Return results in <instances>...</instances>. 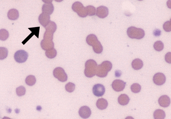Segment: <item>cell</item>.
Instances as JSON below:
<instances>
[{"label": "cell", "instance_id": "6da1fadb", "mask_svg": "<svg viewBox=\"0 0 171 119\" xmlns=\"http://www.w3.org/2000/svg\"><path fill=\"white\" fill-rule=\"evenodd\" d=\"M86 42L88 45L92 46L93 51L97 54H100L103 51V47L97 37L94 34H90L86 38Z\"/></svg>", "mask_w": 171, "mask_h": 119}, {"label": "cell", "instance_id": "7a4b0ae2", "mask_svg": "<svg viewBox=\"0 0 171 119\" xmlns=\"http://www.w3.org/2000/svg\"><path fill=\"white\" fill-rule=\"evenodd\" d=\"M98 65L93 59H89L86 62L84 74L88 78H91L96 75Z\"/></svg>", "mask_w": 171, "mask_h": 119}, {"label": "cell", "instance_id": "3957f363", "mask_svg": "<svg viewBox=\"0 0 171 119\" xmlns=\"http://www.w3.org/2000/svg\"><path fill=\"white\" fill-rule=\"evenodd\" d=\"M112 64L108 61H104L100 65H98L96 75L100 77H105L107 76L108 72L112 69Z\"/></svg>", "mask_w": 171, "mask_h": 119}, {"label": "cell", "instance_id": "277c9868", "mask_svg": "<svg viewBox=\"0 0 171 119\" xmlns=\"http://www.w3.org/2000/svg\"><path fill=\"white\" fill-rule=\"evenodd\" d=\"M127 33L129 38L137 39L143 38L145 34L143 29L134 27H129L127 30Z\"/></svg>", "mask_w": 171, "mask_h": 119}, {"label": "cell", "instance_id": "5b68a950", "mask_svg": "<svg viewBox=\"0 0 171 119\" xmlns=\"http://www.w3.org/2000/svg\"><path fill=\"white\" fill-rule=\"evenodd\" d=\"M72 8V10L74 12H76L78 16L80 17L84 18L88 15L86 8L80 2H74L73 4Z\"/></svg>", "mask_w": 171, "mask_h": 119}, {"label": "cell", "instance_id": "8992f818", "mask_svg": "<svg viewBox=\"0 0 171 119\" xmlns=\"http://www.w3.org/2000/svg\"><path fill=\"white\" fill-rule=\"evenodd\" d=\"M53 76L61 82H66L68 80L67 75L62 67L55 68L53 71Z\"/></svg>", "mask_w": 171, "mask_h": 119}, {"label": "cell", "instance_id": "52a82bcc", "mask_svg": "<svg viewBox=\"0 0 171 119\" xmlns=\"http://www.w3.org/2000/svg\"><path fill=\"white\" fill-rule=\"evenodd\" d=\"M28 53L23 50H19L15 53L14 57L16 61L19 63L26 62L28 58Z\"/></svg>", "mask_w": 171, "mask_h": 119}, {"label": "cell", "instance_id": "ba28073f", "mask_svg": "<svg viewBox=\"0 0 171 119\" xmlns=\"http://www.w3.org/2000/svg\"><path fill=\"white\" fill-rule=\"evenodd\" d=\"M153 80L154 83L156 85L162 86L166 82V77L163 73H158L154 75Z\"/></svg>", "mask_w": 171, "mask_h": 119}, {"label": "cell", "instance_id": "9c48e42d", "mask_svg": "<svg viewBox=\"0 0 171 119\" xmlns=\"http://www.w3.org/2000/svg\"><path fill=\"white\" fill-rule=\"evenodd\" d=\"M126 83L123 81L116 80L113 81L112 86L114 90L117 92L122 91L125 89Z\"/></svg>", "mask_w": 171, "mask_h": 119}, {"label": "cell", "instance_id": "30bf717a", "mask_svg": "<svg viewBox=\"0 0 171 119\" xmlns=\"http://www.w3.org/2000/svg\"><path fill=\"white\" fill-rule=\"evenodd\" d=\"M93 94L96 96H102L105 93V87L102 84H95L92 89Z\"/></svg>", "mask_w": 171, "mask_h": 119}, {"label": "cell", "instance_id": "8fae6325", "mask_svg": "<svg viewBox=\"0 0 171 119\" xmlns=\"http://www.w3.org/2000/svg\"><path fill=\"white\" fill-rule=\"evenodd\" d=\"M41 48L45 51L53 48L54 47V43L53 40L43 39L40 42Z\"/></svg>", "mask_w": 171, "mask_h": 119}, {"label": "cell", "instance_id": "7c38bea8", "mask_svg": "<svg viewBox=\"0 0 171 119\" xmlns=\"http://www.w3.org/2000/svg\"><path fill=\"white\" fill-rule=\"evenodd\" d=\"M108 14L109 9L105 6H101L97 8L96 15L101 18H105Z\"/></svg>", "mask_w": 171, "mask_h": 119}, {"label": "cell", "instance_id": "4fadbf2b", "mask_svg": "<svg viewBox=\"0 0 171 119\" xmlns=\"http://www.w3.org/2000/svg\"><path fill=\"white\" fill-rule=\"evenodd\" d=\"M79 115L81 117L84 119L89 117L91 114L90 108L87 106H84L81 107L79 111Z\"/></svg>", "mask_w": 171, "mask_h": 119}, {"label": "cell", "instance_id": "5bb4252c", "mask_svg": "<svg viewBox=\"0 0 171 119\" xmlns=\"http://www.w3.org/2000/svg\"><path fill=\"white\" fill-rule=\"evenodd\" d=\"M158 103L161 107L167 108L170 104V99L169 97L166 95L160 96L158 100Z\"/></svg>", "mask_w": 171, "mask_h": 119}, {"label": "cell", "instance_id": "9a60e30c", "mask_svg": "<svg viewBox=\"0 0 171 119\" xmlns=\"http://www.w3.org/2000/svg\"><path fill=\"white\" fill-rule=\"evenodd\" d=\"M39 21L40 24L45 27L50 21V15L42 12L39 15Z\"/></svg>", "mask_w": 171, "mask_h": 119}, {"label": "cell", "instance_id": "2e32d148", "mask_svg": "<svg viewBox=\"0 0 171 119\" xmlns=\"http://www.w3.org/2000/svg\"><path fill=\"white\" fill-rule=\"evenodd\" d=\"M54 10V8L52 3L45 4L43 5L42 8V12L49 15L52 14Z\"/></svg>", "mask_w": 171, "mask_h": 119}, {"label": "cell", "instance_id": "e0dca14e", "mask_svg": "<svg viewBox=\"0 0 171 119\" xmlns=\"http://www.w3.org/2000/svg\"><path fill=\"white\" fill-rule=\"evenodd\" d=\"M19 17V14L18 11L16 9H11L8 12V17L10 20H16Z\"/></svg>", "mask_w": 171, "mask_h": 119}, {"label": "cell", "instance_id": "ac0fdd59", "mask_svg": "<svg viewBox=\"0 0 171 119\" xmlns=\"http://www.w3.org/2000/svg\"><path fill=\"white\" fill-rule=\"evenodd\" d=\"M96 106L97 108L103 110L105 109L108 106V102L105 99L101 98L98 100L96 102Z\"/></svg>", "mask_w": 171, "mask_h": 119}, {"label": "cell", "instance_id": "d6986e66", "mask_svg": "<svg viewBox=\"0 0 171 119\" xmlns=\"http://www.w3.org/2000/svg\"><path fill=\"white\" fill-rule=\"evenodd\" d=\"M131 64L132 68L136 70H140L144 65L143 61L139 58L134 59L132 61Z\"/></svg>", "mask_w": 171, "mask_h": 119}, {"label": "cell", "instance_id": "ffe728a7", "mask_svg": "<svg viewBox=\"0 0 171 119\" xmlns=\"http://www.w3.org/2000/svg\"><path fill=\"white\" fill-rule=\"evenodd\" d=\"M129 101V97L126 94L120 95L118 98V102L119 104L123 106L127 105Z\"/></svg>", "mask_w": 171, "mask_h": 119}, {"label": "cell", "instance_id": "44dd1931", "mask_svg": "<svg viewBox=\"0 0 171 119\" xmlns=\"http://www.w3.org/2000/svg\"><path fill=\"white\" fill-rule=\"evenodd\" d=\"M153 117L155 119H163L166 117L165 112L161 109H157L154 113Z\"/></svg>", "mask_w": 171, "mask_h": 119}, {"label": "cell", "instance_id": "7402d4cb", "mask_svg": "<svg viewBox=\"0 0 171 119\" xmlns=\"http://www.w3.org/2000/svg\"><path fill=\"white\" fill-rule=\"evenodd\" d=\"M46 30L54 33L57 29V26L54 22L50 21L45 27Z\"/></svg>", "mask_w": 171, "mask_h": 119}, {"label": "cell", "instance_id": "603a6c76", "mask_svg": "<svg viewBox=\"0 0 171 119\" xmlns=\"http://www.w3.org/2000/svg\"><path fill=\"white\" fill-rule=\"evenodd\" d=\"M25 82L28 86H32L36 83V79L35 77L33 75H30L26 77Z\"/></svg>", "mask_w": 171, "mask_h": 119}, {"label": "cell", "instance_id": "cb8c5ba5", "mask_svg": "<svg viewBox=\"0 0 171 119\" xmlns=\"http://www.w3.org/2000/svg\"><path fill=\"white\" fill-rule=\"evenodd\" d=\"M57 51L54 48L47 50L45 52L47 57L50 59H53L55 58L57 55Z\"/></svg>", "mask_w": 171, "mask_h": 119}, {"label": "cell", "instance_id": "d4e9b609", "mask_svg": "<svg viewBox=\"0 0 171 119\" xmlns=\"http://www.w3.org/2000/svg\"><path fill=\"white\" fill-rule=\"evenodd\" d=\"M88 15L90 16H92L96 14V9L92 5H88L86 7Z\"/></svg>", "mask_w": 171, "mask_h": 119}, {"label": "cell", "instance_id": "484cf974", "mask_svg": "<svg viewBox=\"0 0 171 119\" xmlns=\"http://www.w3.org/2000/svg\"><path fill=\"white\" fill-rule=\"evenodd\" d=\"M8 54V50L5 47L0 48V59L3 60L7 57Z\"/></svg>", "mask_w": 171, "mask_h": 119}, {"label": "cell", "instance_id": "4316f807", "mask_svg": "<svg viewBox=\"0 0 171 119\" xmlns=\"http://www.w3.org/2000/svg\"><path fill=\"white\" fill-rule=\"evenodd\" d=\"M164 46L163 43L161 41H157L155 42L153 45L154 49L158 52L162 51L164 48Z\"/></svg>", "mask_w": 171, "mask_h": 119}, {"label": "cell", "instance_id": "83f0119b", "mask_svg": "<svg viewBox=\"0 0 171 119\" xmlns=\"http://www.w3.org/2000/svg\"><path fill=\"white\" fill-rule=\"evenodd\" d=\"M9 34L8 31L5 29H2L0 30V39L2 41L7 40L9 37Z\"/></svg>", "mask_w": 171, "mask_h": 119}, {"label": "cell", "instance_id": "f1b7e54d", "mask_svg": "<svg viewBox=\"0 0 171 119\" xmlns=\"http://www.w3.org/2000/svg\"><path fill=\"white\" fill-rule=\"evenodd\" d=\"M16 93L19 96H23L25 95L26 93V89L25 87L21 86L16 89Z\"/></svg>", "mask_w": 171, "mask_h": 119}, {"label": "cell", "instance_id": "f546056e", "mask_svg": "<svg viewBox=\"0 0 171 119\" xmlns=\"http://www.w3.org/2000/svg\"><path fill=\"white\" fill-rule=\"evenodd\" d=\"M132 92L134 93H138L140 92L141 90V86L140 84L135 83L133 84L131 86Z\"/></svg>", "mask_w": 171, "mask_h": 119}, {"label": "cell", "instance_id": "4dcf8cb0", "mask_svg": "<svg viewBox=\"0 0 171 119\" xmlns=\"http://www.w3.org/2000/svg\"><path fill=\"white\" fill-rule=\"evenodd\" d=\"M65 89L69 92H72L74 91L75 89V85L74 83H69L65 86Z\"/></svg>", "mask_w": 171, "mask_h": 119}, {"label": "cell", "instance_id": "1f68e13d", "mask_svg": "<svg viewBox=\"0 0 171 119\" xmlns=\"http://www.w3.org/2000/svg\"><path fill=\"white\" fill-rule=\"evenodd\" d=\"M164 30L167 32L171 31V23L170 21H168L166 22L163 25Z\"/></svg>", "mask_w": 171, "mask_h": 119}, {"label": "cell", "instance_id": "d6a6232c", "mask_svg": "<svg viewBox=\"0 0 171 119\" xmlns=\"http://www.w3.org/2000/svg\"><path fill=\"white\" fill-rule=\"evenodd\" d=\"M53 33L51 32L46 30L44 34V39L53 40Z\"/></svg>", "mask_w": 171, "mask_h": 119}, {"label": "cell", "instance_id": "836d02e7", "mask_svg": "<svg viewBox=\"0 0 171 119\" xmlns=\"http://www.w3.org/2000/svg\"><path fill=\"white\" fill-rule=\"evenodd\" d=\"M165 59L167 63L171 64V52L167 53L165 56Z\"/></svg>", "mask_w": 171, "mask_h": 119}, {"label": "cell", "instance_id": "e575fe53", "mask_svg": "<svg viewBox=\"0 0 171 119\" xmlns=\"http://www.w3.org/2000/svg\"><path fill=\"white\" fill-rule=\"evenodd\" d=\"M154 35L155 36H159L161 34V31L159 30H155L153 32Z\"/></svg>", "mask_w": 171, "mask_h": 119}, {"label": "cell", "instance_id": "d590c367", "mask_svg": "<svg viewBox=\"0 0 171 119\" xmlns=\"http://www.w3.org/2000/svg\"><path fill=\"white\" fill-rule=\"evenodd\" d=\"M167 5L168 8L171 9V0H168L167 1Z\"/></svg>", "mask_w": 171, "mask_h": 119}, {"label": "cell", "instance_id": "8d00e7d4", "mask_svg": "<svg viewBox=\"0 0 171 119\" xmlns=\"http://www.w3.org/2000/svg\"><path fill=\"white\" fill-rule=\"evenodd\" d=\"M42 1L45 4H48L52 2L53 0H42Z\"/></svg>", "mask_w": 171, "mask_h": 119}, {"label": "cell", "instance_id": "74e56055", "mask_svg": "<svg viewBox=\"0 0 171 119\" xmlns=\"http://www.w3.org/2000/svg\"><path fill=\"white\" fill-rule=\"evenodd\" d=\"M54 1L57 2H62L64 0H54Z\"/></svg>", "mask_w": 171, "mask_h": 119}, {"label": "cell", "instance_id": "f35d334b", "mask_svg": "<svg viewBox=\"0 0 171 119\" xmlns=\"http://www.w3.org/2000/svg\"><path fill=\"white\" fill-rule=\"evenodd\" d=\"M138 1H143V0H138Z\"/></svg>", "mask_w": 171, "mask_h": 119}, {"label": "cell", "instance_id": "ab89813d", "mask_svg": "<svg viewBox=\"0 0 171 119\" xmlns=\"http://www.w3.org/2000/svg\"><path fill=\"white\" fill-rule=\"evenodd\" d=\"M170 22L171 23V18L170 19Z\"/></svg>", "mask_w": 171, "mask_h": 119}]
</instances>
